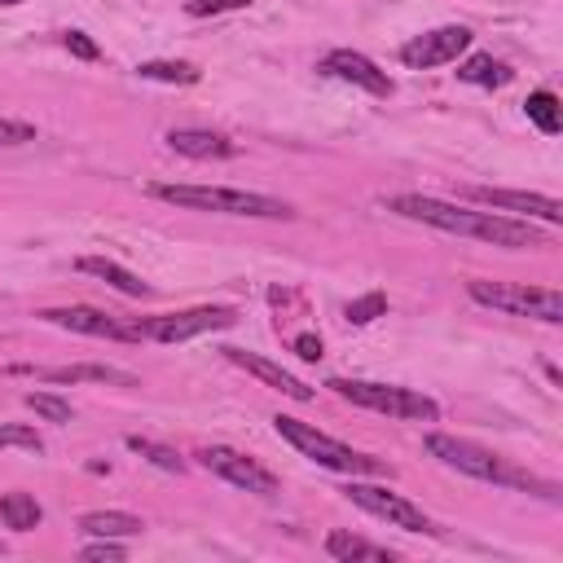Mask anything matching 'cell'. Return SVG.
I'll list each match as a JSON object with an SVG mask.
<instances>
[{
    "label": "cell",
    "instance_id": "cell-8",
    "mask_svg": "<svg viewBox=\"0 0 563 563\" xmlns=\"http://www.w3.org/2000/svg\"><path fill=\"white\" fill-rule=\"evenodd\" d=\"M343 493H347L352 506H361V510L387 519L391 528H405V532H431V537L440 532V528L431 523V515H422L409 497H400V493H391V488H383V484H369V475H352V484H347Z\"/></svg>",
    "mask_w": 563,
    "mask_h": 563
},
{
    "label": "cell",
    "instance_id": "cell-11",
    "mask_svg": "<svg viewBox=\"0 0 563 563\" xmlns=\"http://www.w3.org/2000/svg\"><path fill=\"white\" fill-rule=\"evenodd\" d=\"M471 202L519 216V220H545V224H563V202L550 194H528V189H493V185H475L466 189Z\"/></svg>",
    "mask_w": 563,
    "mask_h": 563
},
{
    "label": "cell",
    "instance_id": "cell-23",
    "mask_svg": "<svg viewBox=\"0 0 563 563\" xmlns=\"http://www.w3.org/2000/svg\"><path fill=\"white\" fill-rule=\"evenodd\" d=\"M128 449H132V453H141L145 462H154L158 471H172V475H180V471H185V457H180L176 449L158 444V440H145V435H128Z\"/></svg>",
    "mask_w": 563,
    "mask_h": 563
},
{
    "label": "cell",
    "instance_id": "cell-17",
    "mask_svg": "<svg viewBox=\"0 0 563 563\" xmlns=\"http://www.w3.org/2000/svg\"><path fill=\"white\" fill-rule=\"evenodd\" d=\"M325 554L339 559V563H391L396 559L387 545H374V541H365L356 532H343V528L325 537Z\"/></svg>",
    "mask_w": 563,
    "mask_h": 563
},
{
    "label": "cell",
    "instance_id": "cell-22",
    "mask_svg": "<svg viewBox=\"0 0 563 563\" xmlns=\"http://www.w3.org/2000/svg\"><path fill=\"white\" fill-rule=\"evenodd\" d=\"M523 114L537 123V132H545V136H554L559 128H563V106H559V97L550 92V88H537V92H528V101H523Z\"/></svg>",
    "mask_w": 563,
    "mask_h": 563
},
{
    "label": "cell",
    "instance_id": "cell-27",
    "mask_svg": "<svg viewBox=\"0 0 563 563\" xmlns=\"http://www.w3.org/2000/svg\"><path fill=\"white\" fill-rule=\"evenodd\" d=\"M0 449H31V453H44V440L22 427V422H0Z\"/></svg>",
    "mask_w": 563,
    "mask_h": 563
},
{
    "label": "cell",
    "instance_id": "cell-30",
    "mask_svg": "<svg viewBox=\"0 0 563 563\" xmlns=\"http://www.w3.org/2000/svg\"><path fill=\"white\" fill-rule=\"evenodd\" d=\"M35 141V128L22 119H0V145H26Z\"/></svg>",
    "mask_w": 563,
    "mask_h": 563
},
{
    "label": "cell",
    "instance_id": "cell-3",
    "mask_svg": "<svg viewBox=\"0 0 563 563\" xmlns=\"http://www.w3.org/2000/svg\"><path fill=\"white\" fill-rule=\"evenodd\" d=\"M154 198L189 207V211H220V216H251V220H290V202L251 194V189H224V185H150Z\"/></svg>",
    "mask_w": 563,
    "mask_h": 563
},
{
    "label": "cell",
    "instance_id": "cell-9",
    "mask_svg": "<svg viewBox=\"0 0 563 563\" xmlns=\"http://www.w3.org/2000/svg\"><path fill=\"white\" fill-rule=\"evenodd\" d=\"M198 462H202L211 475H220L224 484L242 488V493H255V497H273V493H277V475H273L268 466H260L255 457L229 449V444H207V449H198Z\"/></svg>",
    "mask_w": 563,
    "mask_h": 563
},
{
    "label": "cell",
    "instance_id": "cell-34",
    "mask_svg": "<svg viewBox=\"0 0 563 563\" xmlns=\"http://www.w3.org/2000/svg\"><path fill=\"white\" fill-rule=\"evenodd\" d=\"M0 554H4V541H0Z\"/></svg>",
    "mask_w": 563,
    "mask_h": 563
},
{
    "label": "cell",
    "instance_id": "cell-5",
    "mask_svg": "<svg viewBox=\"0 0 563 563\" xmlns=\"http://www.w3.org/2000/svg\"><path fill=\"white\" fill-rule=\"evenodd\" d=\"M325 387H334L343 400L387 413V418H405V422H435L440 405L413 387H396V383H369V378H330Z\"/></svg>",
    "mask_w": 563,
    "mask_h": 563
},
{
    "label": "cell",
    "instance_id": "cell-21",
    "mask_svg": "<svg viewBox=\"0 0 563 563\" xmlns=\"http://www.w3.org/2000/svg\"><path fill=\"white\" fill-rule=\"evenodd\" d=\"M0 519H4V528H13V532H31V528H40L44 506H40L31 493H4V497H0Z\"/></svg>",
    "mask_w": 563,
    "mask_h": 563
},
{
    "label": "cell",
    "instance_id": "cell-29",
    "mask_svg": "<svg viewBox=\"0 0 563 563\" xmlns=\"http://www.w3.org/2000/svg\"><path fill=\"white\" fill-rule=\"evenodd\" d=\"M251 0H185L189 18H207V13H229V9H246Z\"/></svg>",
    "mask_w": 563,
    "mask_h": 563
},
{
    "label": "cell",
    "instance_id": "cell-32",
    "mask_svg": "<svg viewBox=\"0 0 563 563\" xmlns=\"http://www.w3.org/2000/svg\"><path fill=\"white\" fill-rule=\"evenodd\" d=\"M295 352L303 361H321V339L317 334H295Z\"/></svg>",
    "mask_w": 563,
    "mask_h": 563
},
{
    "label": "cell",
    "instance_id": "cell-19",
    "mask_svg": "<svg viewBox=\"0 0 563 563\" xmlns=\"http://www.w3.org/2000/svg\"><path fill=\"white\" fill-rule=\"evenodd\" d=\"M457 79L466 84H479V88H506L515 79V70L506 62H497L493 53H471L462 66H457Z\"/></svg>",
    "mask_w": 563,
    "mask_h": 563
},
{
    "label": "cell",
    "instance_id": "cell-12",
    "mask_svg": "<svg viewBox=\"0 0 563 563\" xmlns=\"http://www.w3.org/2000/svg\"><path fill=\"white\" fill-rule=\"evenodd\" d=\"M48 325H62V330H75V334H92V339H119V343H141V330L136 321H119L101 308H88V303H70V308H44L40 312Z\"/></svg>",
    "mask_w": 563,
    "mask_h": 563
},
{
    "label": "cell",
    "instance_id": "cell-15",
    "mask_svg": "<svg viewBox=\"0 0 563 563\" xmlns=\"http://www.w3.org/2000/svg\"><path fill=\"white\" fill-rule=\"evenodd\" d=\"M167 145L185 158H233L238 145L220 132H207V128H172L167 132Z\"/></svg>",
    "mask_w": 563,
    "mask_h": 563
},
{
    "label": "cell",
    "instance_id": "cell-20",
    "mask_svg": "<svg viewBox=\"0 0 563 563\" xmlns=\"http://www.w3.org/2000/svg\"><path fill=\"white\" fill-rule=\"evenodd\" d=\"M145 523L136 519V515H128V510H88L84 519H79V532H88V537H136Z\"/></svg>",
    "mask_w": 563,
    "mask_h": 563
},
{
    "label": "cell",
    "instance_id": "cell-33",
    "mask_svg": "<svg viewBox=\"0 0 563 563\" xmlns=\"http://www.w3.org/2000/svg\"><path fill=\"white\" fill-rule=\"evenodd\" d=\"M0 4H22V0H0Z\"/></svg>",
    "mask_w": 563,
    "mask_h": 563
},
{
    "label": "cell",
    "instance_id": "cell-1",
    "mask_svg": "<svg viewBox=\"0 0 563 563\" xmlns=\"http://www.w3.org/2000/svg\"><path fill=\"white\" fill-rule=\"evenodd\" d=\"M387 211H396L405 220H418V224H431V229H444V233L479 238V242H493V246H506V251L545 246V233L532 220H519V216H506V211H471V207H457V202H444V198H431V194H396V198H387Z\"/></svg>",
    "mask_w": 563,
    "mask_h": 563
},
{
    "label": "cell",
    "instance_id": "cell-4",
    "mask_svg": "<svg viewBox=\"0 0 563 563\" xmlns=\"http://www.w3.org/2000/svg\"><path fill=\"white\" fill-rule=\"evenodd\" d=\"M273 431H277L286 444H295L303 457H312L317 466H325V471H339V475H391V466H387L383 457L356 453L352 444H339V440H330L325 431H317L312 422H299V418H290V413H277V418H273Z\"/></svg>",
    "mask_w": 563,
    "mask_h": 563
},
{
    "label": "cell",
    "instance_id": "cell-13",
    "mask_svg": "<svg viewBox=\"0 0 563 563\" xmlns=\"http://www.w3.org/2000/svg\"><path fill=\"white\" fill-rule=\"evenodd\" d=\"M321 70L334 75V79H343V84H356V88H365V92H374V97H391V79H387V70H378L365 53L330 48V53L321 57Z\"/></svg>",
    "mask_w": 563,
    "mask_h": 563
},
{
    "label": "cell",
    "instance_id": "cell-6",
    "mask_svg": "<svg viewBox=\"0 0 563 563\" xmlns=\"http://www.w3.org/2000/svg\"><path fill=\"white\" fill-rule=\"evenodd\" d=\"M466 295H471L475 303L497 308V312H510V317H537V321H545V325H559V321H563V295H559V290H545V286L475 277V282H466Z\"/></svg>",
    "mask_w": 563,
    "mask_h": 563
},
{
    "label": "cell",
    "instance_id": "cell-7",
    "mask_svg": "<svg viewBox=\"0 0 563 563\" xmlns=\"http://www.w3.org/2000/svg\"><path fill=\"white\" fill-rule=\"evenodd\" d=\"M233 321H238L233 308L207 303V308H185V312H158V317H145V321H136V330H141V339H154V343H185V339H198V334L229 330Z\"/></svg>",
    "mask_w": 563,
    "mask_h": 563
},
{
    "label": "cell",
    "instance_id": "cell-25",
    "mask_svg": "<svg viewBox=\"0 0 563 563\" xmlns=\"http://www.w3.org/2000/svg\"><path fill=\"white\" fill-rule=\"evenodd\" d=\"M22 400H26V409H35L44 422H70V418H75V409H70L62 396H53V391H26Z\"/></svg>",
    "mask_w": 563,
    "mask_h": 563
},
{
    "label": "cell",
    "instance_id": "cell-14",
    "mask_svg": "<svg viewBox=\"0 0 563 563\" xmlns=\"http://www.w3.org/2000/svg\"><path fill=\"white\" fill-rule=\"evenodd\" d=\"M220 352H224V361H229V365H238V369L255 374V378H260V383H268L273 391L290 396V400H312V387H308V383H299V378H295V374H286L282 365L264 361L260 352H246V347H220Z\"/></svg>",
    "mask_w": 563,
    "mask_h": 563
},
{
    "label": "cell",
    "instance_id": "cell-28",
    "mask_svg": "<svg viewBox=\"0 0 563 563\" xmlns=\"http://www.w3.org/2000/svg\"><path fill=\"white\" fill-rule=\"evenodd\" d=\"M123 554H128V550H123L114 537H97L92 545H84V550H79V559H106V563H119Z\"/></svg>",
    "mask_w": 563,
    "mask_h": 563
},
{
    "label": "cell",
    "instance_id": "cell-2",
    "mask_svg": "<svg viewBox=\"0 0 563 563\" xmlns=\"http://www.w3.org/2000/svg\"><path fill=\"white\" fill-rule=\"evenodd\" d=\"M427 453H431L435 462H444V466H453V471L471 475V479L501 484V488H528V493L537 488L545 501H559V488H554L550 479H537V475H528V471L510 466L506 457H497V453H488V449H479V444H471V440H457V435L431 431V435H427Z\"/></svg>",
    "mask_w": 563,
    "mask_h": 563
},
{
    "label": "cell",
    "instance_id": "cell-18",
    "mask_svg": "<svg viewBox=\"0 0 563 563\" xmlns=\"http://www.w3.org/2000/svg\"><path fill=\"white\" fill-rule=\"evenodd\" d=\"M40 378L48 383H110V387H136V378L128 369L114 365H62V369H40Z\"/></svg>",
    "mask_w": 563,
    "mask_h": 563
},
{
    "label": "cell",
    "instance_id": "cell-24",
    "mask_svg": "<svg viewBox=\"0 0 563 563\" xmlns=\"http://www.w3.org/2000/svg\"><path fill=\"white\" fill-rule=\"evenodd\" d=\"M136 75L141 79H158V84H198V70L189 62H141Z\"/></svg>",
    "mask_w": 563,
    "mask_h": 563
},
{
    "label": "cell",
    "instance_id": "cell-16",
    "mask_svg": "<svg viewBox=\"0 0 563 563\" xmlns=\"http://www.w3.org/2000/svg\"><path fill=\"white\" fill-rule=\"evenodd\" d=\"M75 268H79V273H88V277H101L106 286H114V290H119V295H128V299H145V295H150V282H141L132 268H123V264H114V260L84 255V260H75Z\"/></svg>",
    "mask_w": 563,
    "mask_h": 563
},
{
    "label": "cell",
    "instance_id": "cell-10",
    "mask_svg": "<svg viewBox=\"0 0 563 563\" xmlns=\"http://www.w3.org/2000/svg\"><path fill=\"white\" fill-rule=\"evenodd\" d=\"M471 26H435V31H422L413 35L409 44H400V62L409 70H431V66H444V62H457L466 48H471Z\"/></svg>",
    "mask_w": 563,
    "mask_h": 563
},
{
    "label": "cell",
    "instance_id": "cell-26",
    "mask_svg": "<svg viewBox=\"0 0 563 563\" xmlns=\"http://www.w3.org/2000/svg\"><path fill=\"white\" fill-rule=\"evenodd\" d=\"M387 312V295L383 290H369V295H361V299H352L347 308H343V317L352 321V325H369L374 317H383Z\"/></svg>",
    "mask_w": 563,
    "mask_h": 563
},
{
    "label": "cell",
    "instance_id": "cell-31",
    "mask_svg": "<svg viewBox=\"0 0 563 563\" xmlns=\"http://www.w3.org/2000/svg\"><path fill=\"white\" fill-rule=\"evenodd\" d=\"M62 44H66V48H70L75 57H84V62H92V57L101 53V48H97V44H92V40H88L84 31H66V35H62Z\"/></svg>",
    "mask_w": 563,
    "mask_h": 563
}]
</instances>
